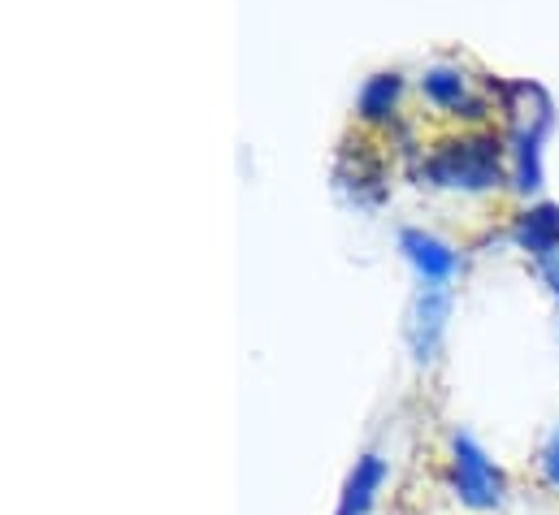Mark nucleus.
<instances>
[{
	"label": "nucleus",
	"mask_w": 559,
	"mask_h": 515,
	"mask_svg": "<svg viewBox=\"0 0 559 515\" xmlns=\"http://www.w3.org/2000/svg\"><path fill=\"white\" fill-rule=\"evenodd\" d=\"M455 477H460L464 503H473V507H495V503H499V477L486 468V459H481L473 446H460Z\"/></svg>",
	"instance_id": "1"
},
{
	"label": "nucleus",
	"mask_w": 559,
	"mask_h": 515,
	"mask_svg": "<svg viewBox=\"0 0 559 515\" xmlns=\"http://www.w3.org/2000/svg\"><path fill=\"white\" fill-rule=\"evenodd\" d=\"M378 481H382V464H378V459H365V464L356 468L352 486H347V499H343L338 515H360V512H365V507H369V499H373V490H378Z\"/></svg>",
	"instance_id": "2"
},
{
	"label": "nucleus",
	"mask_w": 559,
	"mask_h": 515,
	"mask_svg": "<svg viewBox=\"0 0 559 515\" xmlns=\"http://www.w3.org/2000/svg\"><path fill=\"white\" fill-rule=\"evenodd\" d=\"M543 468H547V477L559 486V438H556V446L547 451V459H543Z\"/></svg>",
	"instance_id": "3"
}]
</instances>
